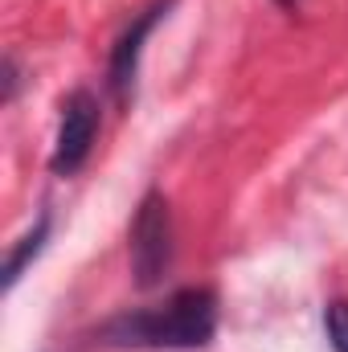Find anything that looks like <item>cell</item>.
<instances>
[{"label": "cell", "mask_w": 348, "mask_h": 352, "mask_svg": "<svg viewBox=\"0 0 348 352\" xmlns=\"http://www.w3.org/2000/svg\"><path fill=\"white\" fill-rule=\"evenodd\" d=\"M217 332V295L209 287H180L164 303L123 311L107 320L94 340L102 349H148V352H176V349H205Z\"/></svg>", "instance_id": "1"}, {"label": "cell", "mask_w": 348, "mask_h": 352, "mask_svg": "<svg viewBox=\"0 0 348 352\" xmlns=\"http://www.w3.org/2000/svg\"><path fill=\"white\" fill-rule=\"evenodd\" d=\"M173 209L164 201V192H148L135 209L131 221V274L144 291H152L156 283H164V274L173 270Z\"/></svg>", "instance_id": "2"}, {"label": "cell", "mask_w": 348, "mask_h": 352, "mask_svg": "<svg viewBox=\"0 0 348 352\" xmlns=\"http://www.w3.org/2000/svg\"><path fill=\"white\" fill-rule=\"evenodd\" d=\"M94 135H98V98L90 90H74L62 102V123H58V140H54L50 168L58 176H74L90 160Z\"/></svg>", "instance_id": "3"}, {"label": "cell", "mask_w": 348, "mask_h": 352, "mask_svg": "<svg viewBox=\"0 0 348 352\" xmlns=\"http://www.w3.org/2000/svg\"><path fill=\"white\" fill-rule=\"evenodd\" d=\"M173 0H156L148 4L140 16H131V25L119 33V41L111 45V66H107V82L115 90L119 102H131L135 94V74H140V58H144V41L156 33V25L168 16Z\"/></svg>", "instance_id": "4"}, {"label": "cell", "mask_w": 348, "mask_h": 352, "mask_svg": "<svg viewBox=\"0 0 348 352\" xmlns=\"http://www.w3.org/2000/svg\"><path fill=\"white\" fill-rule=\"evenodd\" d=\"M50 234H54V213L45 209V213H37L33 230H29L25 238H17V246L8 250V263H4V291H12V287L21 283V274L29 270V263H33V258L45 250Z\"/></svg>", "instance_id": "5"}, {"label": "cell", "mask_w": 348, "mask_h": 352, "mask_svg": "<svg viewBox=\"0 0 348 352\" xmlns=\"http://www.w3.org/2000/svg\"><path fill=\"white\" fill-rule=\"evenodd\" d=\"M324 332L336 352H348V299H332L324 307Z\"/></svg>", "instance_id": "6"}, {"label": "cell", "mask_w": 348, "mask_h": 352, "mask_svg": "<svg viewBox=\"0 0 348 352\" xmlns=\"http://www.w3.org/2000/svg\"><path fill=\"white\" fill-rule=\"evenodd\" d=\"M17 90H21V70H17L12 58H4V94H0V102L8 107V102L17 98Z\"/></svg>", "instance_id": "7"}, {"label": "cell", "mask_w": 348, "mask_h": 352, "mask_svg": "<svg viewBox=\"0 0 348 352\" xmlns=\"http://www.w3.org/2000/svg\"><path fill=\"white\" fill-rule=\"evenodd\" d=\"M274 4H279V8H283V12H299V8H303V4H307V0H274Z\"/></svg>", "instance_id": "8"}]
</instances>
